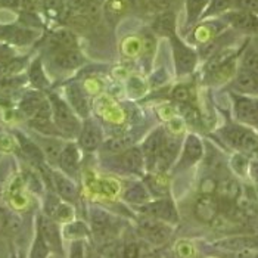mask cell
<instances>
[{"instance_id":"31","label":"cell","mask_w":258,"mask_h":258,"mask_svg":"<svg viewBox=\"0 0 258 258\" xmlns=\"http://www.w3.org/2000/svg\"><path fill=\"white\" fill-rule=\"evenodd\" d=\"M39 146L41 148L44 157H46V159H47L49 162H52V164H53V162H58L60 152H62V148H63V145L60 143L59 140L43 139L40 140Z\"/></svg>"},{"instance_id":"1","label":"cell","mask_w":258,"mask_h":258,"mask_svg":"<svg viewBox=\"0 0 258 258\" xmlns=\"http://www.w3.org/2000/svg\"><path fill=\"white\" fill-rule=\"evenodd\" d=\"M49 103L52 108V118H53L55 125L60 132V135L73 136V135L79 133V118L76 117L73 108L56 93H52L49 96Z\"/></svg>"},{"instance_id":"24","label":"cell","mask_w":258,"mask_h":258,"mask_svg":"<svg viewBox=\"0 0 258 258\" xmlns=\"http://www.w3.org/2000/svg\"><path fill=\"white\" fill-rule=\"evenodd\" d=\"M122 198L128 204H133V205L140 207V205H143V204L151 201V192H149V189L143 183H133L132 186H128L124 190Z\"/></svg>"},{"instance_id":"5","label":"cell","mask_w":258,"mask_h":258,"mask_svg":"<svg viewBox=\"0 0 258 258\" xmlns=\"http://www.w3.org/2000/svg\"><path fill=\"white\" fill-rule=\"evenodd\" d=\"M39 37L34 28L22 24H0V41L11 46H27Z\"/></svg>"},{"instance_id":"38","label":"cell","mask_w":258,"mask_h":258,"mask_svg":"<svg viewBox=\"0 0 258 258\" xmlns=\"http://www.w3.org/2000/svg\"><path fill=\"white\" fill-rule=\"evenodd\" d=\"M142 257V246L136 240H128L122 245L119 251V258H140Z\"/></svg>"},{"instance_id":"25","label":"cell","mask_w":258,"mask_h":258,"mask_svg":"<svg viewBox=\"0 0 258 258\" xmlns=\"http://www.w3.org/2000/svg\"><path fill=\"white\" fill-rule=\"evenodd\" d=\"M235 111L239 119L251 124H258V114L255 108V102L248 98H236L235 102Z\"/></svg>"},{"instance_id":"3","label":"cell","mask_w":258,"mask_h":258,"mask_svg":"<svg viewBox=\"0 0 258 258\" xmlns=\"http://www.w3.org/2000/svg\"><path fill=\"white\" fill-rule=\"evenodd\" d=\"M138 229L142 238L152 245H164L173 235V229L168 223L142 216L138 220Z\"/></svg>"},{"instance_id":"42","label":"cell","mask_w":258,"mask_h":258,"mask_svg":"<svg viewBox=\"0 0 258 258\" xmlns=\"http://www.w3.org/2000/svg\"><path fill=\"white\" fill-rule=\"evenodd\" d=\"M235 6H238L240 11H248L258 15V0H236Z\"/></svg>"},{"instance_id":"40","label":"cell","mask_w":258,"mask_h":258,"mask_svg":"<svg viewBox=\"0 0 258 258\" xmlns=\"http://www.w3.org/2000/svg\"><path fill=\"white\" fill-rule=\"evenodd\" d=\"M15 50L11 44L6 43H0V67H3L5 63H8L12 58H15Z\"/></svg>"},{"instance_id":"34","label":"cell","mask_w":258,"mask_h":258,"mask_svg":"<svg viewBox=\"0 0 258 258\" xmlns=\"http://www.w3.org/2000/svg\"><path fill=\"white\" fill-rule=\"evenodd\" d=\"M133 146V139L130 136H121V138H112L103 143V151L112 152V154H121L125 149Z\"/></svg>"},{"instance_id":"20","label":"cell","mask_w":258,"mask_h":258,"mask_svg":"<svg viewBox=\"0 0 258 258\" xmlns=\"http://www.w3.org/2000/svg\"><path fill=\"white\" fill-rule=\"evenodd\" d=\"M202 143L201 140L195 136V135H190L187 136V139L184 142V151H183V157L181 161L179 162V170L181 168H187L190 167L192 164H195L201 157H202Z\"/></svg>"},{"instance_id":"21","label":"cell","mask_w":258,"mask_h":258,"mask_svg":"<svg viewBox=\"0 0 258 258\" xmlns=\"http://www.w3.org/2000/svg\"><path fill=\"white\" fill-rule=\"evenodd\" d=\"M76 36L73 31L70 30H56L53 31L49 39L46 41L49 52H56V50H62V49H70V47H76Z\"/></svg>"},{"instance_id":"49","label":"cell","mask_w":258,"mask_h":258,"mask_svg":"<svg viewBox=\"0 0 258 258\" xmlns=\"http://www.w3.org/2000/svg\"><path fill=\"white\" fill-rule=\"evenodd\" d=\"M49 258H63V255H58V254H50Z\"/></svg>"},{"instance_id":"11","label":"cell","mask_w":258,"mask_h":258,"mask_svg":"<svg viewBox=\"0 0 258 258\" xmlns=\"http://www.w3.org/2000/svg\"><path fill=\"white\" fill-rule=\"evenodd\" d=\"M164 132L161 128L154 130L146 140L143 142V146H142V154H143V161L146 164V168L148 170H154L157 167V162H158L159 152H161V148H162V142H164Z\"/></svg>"},{"instance_id":"13","label":"cell","mask_w":258,"mask_h":258,"mask_svg":"<svg viewBox=\"0 0 258 258\" xmlns=\"http://www.w3.org/2000/svg\"><path fill=\"white\" fill-rule=\"evenodd\" d=\"M50 62L58 68V70H76L84 63V56L77 47H70V49H62L50 53Z\"/></svg>"},{"instance_id":"18","label":"cell","mask_w":258,"mask_h":258,"mask_svg":"<svg viewBox=\"0 0 258 258\" xmlns=\"http://www.w3.org/2000/svg\"><path fill=\"white\" fill-rule=\"evenodd\" d=\"M65 93H67V99L70 102V106L79 114L80 117L87 118L90 114V102L87 99L84 90L81 89V86H79L77 83H71L67 86Z\"/></svg>"},{"instance_id":"10","label":"cell","mask_w":258,"mask_h":258,"mask_svg":"<svg viewBox=\"0 0 258 258\" xmlns=\"http://www.w3.org/2000/svg\"><path fill=\"white\" fill-rule=\"evenodd\" d=\"M52 190L68 204H76L79 201L77 184L60 171H52Z\"/></svg>"},{"instance_id":"41","label":"cell","mask_w":258,"mask_h":258,"mask_svg":"<svg viewBox=\"0 0 258 258\" xmlns=\"http://www.w3.org/2000/svg\"><path fill=\"white\" fill-rule=\"evenodd\" d=\"M171 98L176 100V102H180V103H186L187 100L190 99V92L186 86H177L173 89L171 92Z\"/></svg>"},{"instance_id":"39","label":"cell","mask_w":258,"mask_h":258,"mask_svg":"<svg viewBox=\"0 0 258 258\" xmlns=\"http://www.w3.org/2000/svg\"><path fill=\"white\" fill-rule=\"evenodd\" d=\"M70 258H86V242L83 239L73 240L70 246Z\"/></svg>"},{"instance_id":"8","label":"cell","mask_w":258,"mask_h":258,"mask_svg":"<svg viewBox=\"0 0 258 258\" xmlns=\"http://www.w3.org/2000/svg\"><path fill=\"white\" fill-rule=\"evenodd\" d=\"M223 136L229 145H232L236 149H242V151H257L258 149V139L257 136L239 125H229L227 128L223 130Z\"/></svg>"},{"instance_id":"29","label":"cell","mask_w":258,"mask_h":258,"mask_svg":"<svg viewBox=\"0 0 258 258\" xmlns=\"http://www.w3.org/2000/svg\"><path fill=\"white\" fill-rule=\"evenodd\" d=\"M28 79H30V83L39 90H44L49 86V80L46 79V74L43 71L41 58H37L31 62V65L28 68Z\"/></svg>"},{"instance_id":"44","label":"cell","mask_w":258,"mask_h":258,"mask_svg":"<svg viewBox=\"0 0 258 258\" xmlns=\"http://www.w3.org/2000/svg\"><path fill=\"white\" fill-rule=\"evenodd\" d=\"M216 189H217V181H214L213 179H205L201 184L202 195H213L216 194Z\"/></svg>"},{"instance_id":"45","label":"cell","mask_w":258,"mask_h":258,"mask_svg":"<svg viewBox=\"0 0 258 258\" xmlns=\"http://www.w3.org/2000/svg\"><path fill=\"white\" fill-rule=\"evenodd\" d=\"M130 5L139 12H149L152 9L151 0H130Z\"/></svg>"},{"instance_id":"23","label":"cell","mask_w":258,"mask_h":258,"mask_svg":"<svg viewBox=\"0 0 258 258\" xmlns=\"http://www.w3.org/2000/svg\"><path fill=\"white\" fill-rule=\"evenodd\" d=\"M152 30L164 37H170L176 33V15L171 11H164L152 22Z\"/></svg>"},{"instance_id":"33","label":"cell","mask_w":258,"mask_h":258,"mask_svg":"<svg viewBox=\"0 0 258 258\" xmlns=\"http://www.w3.org/2000/svg\"><path fill=\"white\" fill-rule=\"evenodd\" d=\"M50 254H52V251H50L49 245L46 243V240L41 236V233L36 229V235H34L31 248H30L28 258H49Z\"/></svg>"},{"instance_id":"32","label":"cell","mask_w":258,"mask_h":258,"mask_svg":"<svg viewBox=\"0 0 258 258\" xmlns=\"http://www.w3.org/2000/svg\"><path fill=\"white\" fill-rule=\"evenodd\" d=\"M235 84L239 90L246 92V93H257L258 92V77L245 70L239 73Z\"/></svg>"},{"instance_id":"6","label":"cell","mask_w":258,"mask_h":258,"mask_svg":"<svg viewBox=\"0 0 258 258\" xmlns=\"http://www.w3.org/2000/svg\"><path fill=\"white\" fill-rule=\"evenodd\" d=\"M171 41V47H173V56H174V63H176V71L177 74H189L190 71H194L198 55L197 52L189 47L187 44H184L181 39L177 36V33L171 34L170 37Z\"/></svg>"},{"instance_id":"16","label":"cell","mask_w":258,"mask_h":258,"mask_svg":"<svg viewBox=\"0 0 258 258\" xmlns=\"http://www.w3.org/2000/svg\"><path fill=\"white\" fill-rule=\"evenodd\" d=\"M58 164H59L63 174H67L68 177H76L79 173L80 165V152L77 145H74V143L63 145Z\"/></svg>"},{"instance_id":"48","label":"cell","mask_w":258,"mask_h":258,"mask_svg":"<svg viewBox=\"0 0 258 258\" xmlns=\"http://www.w3.org/2000/svg\"><path fill=\"white\" fill-rule=\"evenodd\" d=\"M11 258H18V255H17V252H15L14 249L11 251Z\"/></svg>"},{"instance_id":"2","label":"cell","mask_w":258,"mask_h":258,"mask_svg":"<svg viewBox=\"0 0 258 258\" xmlns=\"http://www.w3.org/2000/svg\"><path fill=\"white\" fill-rule=\"evenodd\" d=\"M89 219H90V232L99 240L112 239L121 229V220L99 207L90 208Z\"/></svg>"},{"instance_id":"7","label":"cell","mask_w":258,"mask_h":258,"mask_svg":"<svg viewBox=\"0 0 258 258\" xmlns=\"http://www.w3.org/2000/svg\"><path fill=\"white\" fill-rule=\"evenodd\" d=\"M36 229L41 233L46 243L49 245L52 254L63 255V245H62V232H60L58 221L47 217L46 214L39 213L36 217Z\"/></svg>"},{"instance_id":"36","label":"cell","mask_w":258,"mask_h":258,"mask_svg":"<svg viewBox=\"0 0 258 258\" xmlns=\"http://www.w3.org/2000/svg\"><path fill=\"white\" fill-rule=\"evenodd\" d=\"M37 0H0V8L18 11V12H30L34 11Z\"/></svg>"},{"instance_id":"47","label":"cell","mask_w":258,"mask_h":258,"mask_svg":"<svg viewBox=\"0 0 258 258\" xmlns=\"http://www.w3.org/2000/svg\"><path fill=\"white\" fill-rule=\"evenodd\" d=\"M86 258H102V257H100V254L96 251V249H93L92 246L89 248V246L86 245Z\"/></svg>"},{"instance_id":"43","label":"cell","mask_w":258,"mask_h":258,"mask_svg":"<svg viewBox=\"0 0 258 258\" xmlns=\"http://www.w3.org/2000/svg\"><path fill=\"white\" fill-rule=\"evenodd\" d=\"M224 258H258V252L252 249H240V251H230Z\"/></svg>"},{"instance_id":"9","label":"cell","mask_w":258,"mask_h":258,"mask_svg":"<svg viewBox=\"0 0 258 258\" xmlns=\"http://www.w3.org/2000/svg\"><path fill=\"white\" fill-rule=\"evenodd\" d=\"M143 154L139 148H128L124 152L117 154V157L112 159V165L118 168L122 173H130V174H139L143 168Z\"/></svg>"},{"instance_id":"30","label":"cell","mask_w":258,"mask_h":258,"mask_svg":"<svg viewBox=\"0 0 258 258\" xmlns=\"http://www.w3.org/2000/svg\"><path fill=\"white\" fill-rule=\"evenodd\" d=\"M90 229L83 223V221H68L62 230V235L65 238L73 239V240H80V239L89 238L90 236Z\"/></svg>"},{"instance_id":"28","label":"cell","mask_w":258,"mask_h":258,"mask_svg":"<svg viewBox=\"0 0 258 258\" xmlns=\"http://www.w3.org/2000/svg\"><path fill=\"white\" fill-rule=\"evenodd\" d=\"M258 242L255 239L248 238V236H235V238L224 239L217 242V246L221 249H227V251H240V249H252L254 246H257Z\"/></svg>"},{"instance_id":"35","label":"cell","mask_w":258,"mask_h":258,"mask_svg":"<svg viewBox=\"0 0 258 258\" xmlns=\"http://www.w3.org/2000/svg\"><path fill=\"white\" fill-rule=\"evenodd\" d=\"M235 2L236 0H210L202 18H210V17H214V15L224 14L226 11H229L235 5Z\"/></svg>"},{"instance_id":"26","label":"cell","mask_w":258,"mask_h":258,"mask_svg":"<svg viewBox=\"0 0 258 258\" xmlns=\"http://www.w3.org/2000/svg\"><path fill=\"white\" fill-rule=\"evenodd\" d=\"M46 102V99L41 96L40 92H28L22 96V99L20 102V109L22 111L24 115L27 117H33L37 111L40 109V106Z\"/></svg>"},{"instance_id":"15","label":"cell","mask_w":258,"mask_h":258,"mask_svg":"<svg viewBox=\"0 0 258 258\" xmlns=\"http://www.w3.org/2000/svg\"><path fill=\"white\" fill-rule=\"evenodd\" d=\"M224 20L227 21L233 28L245 31V33H258V17L248 11H232L224 15Z\"/></svg>"},{"instance_id":"14","label":"cell","mask_w":258,"mask_h":258,"mask_svg":"<svg viewBox=\"0 0 258 258\" xmlns=\"http://www.w3.org/2000/svg\"><path fill=\"white\" fill-rule=\"evenodd\" d=\"M15 139L20 145L21 152L24 154V157L28 159L34 167H43L46 165V157L39 146V143H36L34 140L28 139L25 135H22L21 132H15Z\"/></svg>"},{"instance_id":"50","label":"cell","mask_w":258,"mask_h":258,"mask_svg":"<svg viewBox=\"0 0 258 258\" xmlns=\"http://www.w3.org/2000/svg\"><path fill=\"white\" fill-rule=\"evenodd\" d=\"M255 102V108H257V114H258V100H254Z\"/></svg>"},{"instance_id":"37","label":"cell","mask_w":258,"mask_h":258,"mask_svg":"<svg viewBox=\"0 0 258 258\" xmlns=\"http://www.w3.org/2000/svg\"><path fill=\"white\" fill-rule=\"evenodd\" d=\"M243 70L258 77V50L248 49L243 55Z\"/></svg>"},{"instance_id":"4","label":"cell","mask_w":258,"mask_h":258,"mask_svg":"<svg viewBox=\"0 0 258 258\" xmlns=\"http://www.w3.org/2000/svg\"><path fill=\"white\" fill-rule=\"evenodd\" d=\"M142 216L159 220L168 224H176L179 221V213L174 202L168 198H159L157 201H149L139 207Z\"/></svg>"},{"instance_id":"12","label":"cell","mask_w":258,"mask_h":258,"mask_svg":"<svg viewBox=\"0 0 258 258\" xmlns=\"http://www.w3.org/2000/svg\"><path fill=\"white\" fill-rule=\"evenodd\" d=\"M195 217L205 224H211L220 214L219 199L213 195H201L194 207Z\"/></svg>"},{"instance_id":"46","label":"cell","mask_w":258,"mask_h":258,"mask_svg":"<svg viewBox=\"0 0 258 258\" xmlns=\"http://www.w3.org/2000/svg\"><path fill=\"white\" fill-rule=\"evenodd\" d=\"M183 112H184V117L189 119V121H197V119H199V115L198 112L194 109V108H190V106H186L184 109H183Z\"/></svg>"},{"instance_id":"22","label":"cell","mask_w":258,"mask_h":258,"mask_svg":"<svg viewBox=\"0 0 258 258\" xmlns=\"http://www.w3.org/2000/svg\"><path fill=\"white\" fill-rule=\"evenodd\" d=\"M242 194V187L235 179H223L217 183V189H216V195L219 197V201L224 202H236L238 198Z\"/></svg>"},{"instance_id":"27","label":"cell","mask_w":258,"mask_h":258,"mask_svg":"<svg viewBox=\"0 0 258 258\" xmlns=\"http://www.w3.org/2000/svg\"><path fill=\"white\" fill-rule=\"evenodd\" d=\"M210 0H186V27L195 25L208 6Z\"/></svg>"},{"instance_id":"17","label":"cell","mask_w":258,"mask_h":258,"mask_svg":"<svg viewBox=\"0 0 258 258\" xmlns=\"http://www.w3.org/2000/svg\"><path fill=\"white\" fill-rule=\"evenodd\" d=\"M102 143V130L95 119H86L80 132V145L83 149L93 152Z\"/></svg>"},{"instance_id":"19","label":"cell","mask_w":258,"mask_h":258,"mask_svg":"<svg viewBox=\"0 0 258 258\" xmlns=\"http://www.w3.org/2000/svg\"><path fill=\"white\" fill-rule=\"evenodd\" d=\"M180 142L176 138H164L162 142V148H161V152H159L158 162H157V167H158L159 171H165L171 167V164L174 162V159L177 157V152H179Z\"/></svg>"}]
</instances>
